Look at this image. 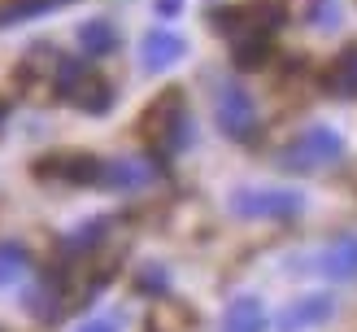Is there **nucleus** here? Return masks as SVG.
Listing matches in <instances>:
<instances>
[{"label": "nucleus", "instance_id": "obj_1", "mask_svg": "<svg viewBox=\"0 0 357 332\" xmlns=\"http://www.w3.org/2000/svg\"><path fill=\"white\" fill-rule=\"evenodd\" d=\"M139 140H144L149 153H157V157H174L192 140V114H188V101H183L178 87H166V92L139 114Z\"/></svg>", "mask_w": 357, "mask_h": 332}, {"label": "nucleus", "instance_id": "obj_2", "mask_svg": "<svg viewBox=\"0 0 357 332\" xmlns=\"http://www.w3.org/2000/svg\"><path fill=\"white\" fill-rule=\"evenodd\" d=\"M66 70H70V57H61L52 44H31L22 52V62H17V87L31 101H57Z\"/></svg>", "mask_w": 357, "mask_h": 332}, {"label": "nucleus", "instance_id": "obj_3", "mask_svg": "<svg viewBox=\"0 0 357 332\" xmlns=\"http://www.w3.org/2000/svg\"><path fill=\"white\" fill-rule=\"evenodd\" d=\"M340 157H344V136L340 131H331V127H305L288 149H283L279 166L292 171V175H318V171L335 166Z\"/></svg>", "mask_w": 357, "mask_h": 332}, {"label": "nucleus", "instance_id": "obj_4", "mask_svg": "<svg viewBox=\"0 0 357 332\" xmlns=\"http://www.w3.org/2000/svg\"><path fill=\"white\" fill-rule=\"evenodd\" d=\"M35 180L61 184V188H105V162L96 153H79V149H61L35 162Z\"/></svg>", "mask_w": 357, "mask_h": 332}, {"label": "nucleus", "instance_id": "obj_5", "mask_svg": "<svg viewBox=\"0 0 357 332\" xmlns=\"http://www.w3.org/2000/svg\"><path fill=\"white\" fill-rule=\"evenodd\" d=\"M301 210H305V197L296 188H236L231 192V215L240 219L283 223V219H296Z\"/></svg>", "mask_w": 357, "mask_h": 332}, {"label": "nucleus", "instance_id": "obj_6", "mask_svg": "<svg viewBox=\"0 0 357 332\" xmlns=\"http://www.w3.org/2000/svg\"><path fill=\"white\" fill-rule=\"evenodd\" d=\"M213 114H218V131L231 140H248L257 131V105L240 83H222L213 96Z\"/></svg>", "mask_w": 357, "mask_h": 332}, {"label": "nucleus", "instance_id": "obj_7", "mask_svg": "<svg viewBox=\"0 0 357 332\" xmlns=\"http://www.w3.org/2000/svg\"><path fill=\"white\" fill-rule=\"evenodd\" d=\"M61 101L79 105V110H87V114H105V110L114 105V87L105 83L96 70H87V66H79V62H70L66 83H61Z\"/></svg>", "mask_w": 357, "mask_h": 332}, {"label": "nucleus", "instance_id": "obj_8", "mask_svg": "<svg viewBox=\"0 0 357 332\" xmlns=\"http://www.w3.org/2000/svg\"><path fill=\"white\" fill-rule=\"evenodd\" d=\"M331 315H335V297L331 293H301L279 310L275 332H310V328H323Z\"/></svg>", "mask_w": 357, "mask_h": 332}, {"label": "nucleus", "instance_id": "obj_9", "mask_svg": "<svg viewBox=\"0 0 357 332\" xmlns=\"http://www.w3.org/2000/svg\"><path fill=\"white\" fill-rule=\"evenodd\" d=\"M314 271L323 275L327 284H353L357 280V232L327 240L323 250L314 254Z\"/></svg>", "mask_w": 357, "mask_h": 332}, {"label": "nucleus", "instance_id": "obj_10", "mask_svg": "<svg viewBox=\"0 0 357 332\" xmlns=\"http://www.w3.org/2000/svg\"><path fill=\"white\" fill-rule=\"evenodd\" d=\"M183 57H188V40L178 31L153 27L144 40H139V66H144L149 75H166V70H174Z\"/></svg>", "mask_w": 357, "mask_h": 332}, {"label": "nucleus", "instance_id": "obj_11", "mask_svg": "<svg viewBox=\"0 0 357 332\" xmlns=\"http://www.w3.org/2000/svg\"><path fill=\"white\" fill-rule=\"evenodd\" d=\"M218 332H266V306L253 293H240L236 302L222 310V328Z\"/></svg>", "mask_w": 357, "mask_h": 332}, {"label": "nucleus", "instance_id": "obj_12", "mask_svg": "<svg viewBox=\"0 0 357 332\" xmlns=\"http://www.w3.org/2000/svg\"><path fill=\"white\" fill-rule=\"evenodd\" d=\"M192 328H196V315L178 297H162L149 310V332H192Z\"/></svg>", "mask_w": 357, "mask_h": 332}, {"label": "nucleus", "instance_id": "obj_13", "mask_svg": "<svg viewBox=\"0 0 357 332\" xmlns=\"http://www.w3.org/2000/svg\"><path fill=\"white\" fill-rule=\"evenodd\" d=\"M153 180V166L139 162V157H118V162H105V188H144Z\"/></svg>", "mask_w": 357, "mask_h": 332}, {"label": "nucleus", "instance_id": "obj_14", "mask_svg": "<svg viewBox=\"0 0 357 332\" xmlns=\"http://www.w3.org/2000/svg\"><path fill=\"white\" fill-rule=\"evenodd\" d=\"M79 44L87 57H109V52L118 48V31L105 22V17H92V22L79 27Z\"/></svg>", "mask_w": 357, "mask_h": 332}, {"label": "nucleus", "instance_id": "obj_15", "mask_svg": "<svg viewBox=\"0 0 357 332\" xmlns=\"http://www.w3.org/2000/svg\"><path fill=\"white\" fill-rule=\"evenodd\" d=\"M327 87L335 96H357V44H349L327 70Z\"/></svg>", "mask_w": 357, "mask_h": 332}, {"label": "nucleus", "instance_id": "obj_16", "mask_svg": "<svg viewBox=\"0 0 357 332\" xmlns=\"http://www.w3.org/2000/svg\"><path fill=\"white\" fill-rule=\"evenodd\" d=\"M31 271V258H26V250L22 245H0V289L5 284H17V280H22Z\"/></svg>", "mask_w": 357, "mask_h": 332}, {"label": "nucleus", "instance_id": "obj_17", "mask_svg": "<svg viewBox=\"0 0 357 332\" xmlns=\"http://www.w3.org/2000/svg\"><path fill=\"white\" fill-rule=\"evenodd\" d=\"M75 332H122V315H96V319L79 324Z\"/></svg>", "mask_w": 357, "mask_h": 332}, {"label": "nucleus", "instance_id": "obj_18", "mask_svg": "<svg viewBox=\"0 0 357 332\" xmlns=\"http://www.w3.org/2000/svg\"><path fill=\"white\" fill-rule=\"evenodd\" d=\"M17 9H22V0H0V17H13Z\"/></svg>", "mask_w": 357, "mask_h": 332}, {"label": "nucleus", "instance_id": "obj_19", "mask_svg": "<svg viewBox=\"0 0 357 332\" xmlns=\"http://www.w3.org/2000/svg\"><path fill=\"white\" fill-rule=\"evenodd\" d=\"M174 9H178V0H157V13L162 17H174Z\"/></svg>", "mask_w": 357, "mask_h": 332}, {"label": "nucleus", "instance_id": "obj_20", "mask_svg": "<svg viewBox=\"0 0 357 332\" xmlns=\"http://www.w3.org/2000/svg\"><path fill=\"white\" fill-rule=\"evenodd\" d=\"M5 114H9V110H5V101H0V127H5Z\"/></svg>", "mask_w": 357, "mask_h": 332}]
</instances>
